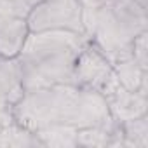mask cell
<instances>
[{
  "instance_id": "12",
  "label": "cell",
  "mask_w": 148,
  "mask_h": 148,
  "mask_svg": "<svg viewBox=\"0 0 148 148\" xmlns=\"http://www.w3.org/2000/svg\"><path fill=\"white\" fill-rule=\"evenodd\" d=\"M40 145L35 132L25 129L16 120L0 131V146H33Z\"/></svg>"
},
{
  "instance_id": "10",
  "label": "cell",
  "mask_w": 148,
  "mask_h": 148,
  "mask_svg": "<svg viewBox=\"0 0 148 148\" xmlns=\"http://www.w3.org/2000/svg\"><path fill=\"white\" fill-rule=\"evenodd\" d=\"M79 129L71 124H52L35 131V136L44 146H79Z\"/></svg>"
},
{
  "instance_id": "11",
  "label": "cell",
  "mask_w": 148,
  "mask_h": 148,
  "mask_svg": "<svg viewBox=\"0 0 148 148\" xmlns=\"http://www.w3.org/2000/svg\"><path fill=\"white\" fill-rule=\"evenodd\" d=\"M122 134H124V146H134V148H148V122L146 115H141L138 119H131L125 122H120Z\"/></svg>"
},
{
  "instance_id": "9",
  "label": "cell",
  "mask_w": 148,
  "mask_h": 148,
  "mask_svg": "<svg viewBox=\"0 0 148 148\" xmlns=\"http://www.w3.org/2000/svg\"><path fill=\"white\" fill-rule=\"evenodd\" d=\"M113 70L122 87L129 91H138L146 96V70L141 68L134 58H127L115 63Z\"/></svg>"
},
{
  "instance_id": "4",
  "label": "cell",
  "mask_w": 148,
  "mask_h": 148,
  "mask_svg": "<svg viewBox=\"0 0 148 148\" xmlns=\"http://www.w3.org/2000/svg\"><path fill=\"white\" fill-rule=\"evenodd\" d=\"M73 79L80 87H89L103 96H108L115 87L120 86L113 64L105 58V54L96 45H86L75 59Z\"/></svg>"
},
{
  "instance_id": "8",
  "label": "cell",
  "mask_w": 148,
  "mask_h": 148,
  "mask_svg": "<svg viewBox=\"0 0 148 148\" xmlns=\"http://www.w3.org/2000/svg\"><path fill=\"white\" fill-rule=\"evenodd\" d=\"M23 92L25 87L18 58L0 56V101L12 106L23 96Z\"/></svg>"
},
{
  "instance_id": "1",
  "label": "cell",
  "mask_w": 148,
  "mask_h": 148,
  "mask_svg": "<svg viewBox=\"0 0 148 148\" xmlns=\"http://www.w3.org/2000/svg\"><path fill=\"white\" fill-rule=\"evenodd\" d=\"M87 37L68 30L30 32L18 54L25 91L75 84L73 68Z\"/></svg>"
},
{
  "instance_id": "3",
  "label": "cell",
  "mask_w": 148,
  "mask_h": 148,
  "mask_svg": "<svg viewBox=\"0 0 148 148\" xmlns=\"http://www.w3.org/2000/svg\"><path fill=\"white\" fill-rule=\"evenodd\" d=\"M30 32L68 30L84 35L82 7L79 0H40L26 16Z\"/></svg>"
},
{
  "instance_id": "5",
  "label": "cell",
  "mask_w": 148,
  "mask_h": 148,
  "mask_svg": "<svg viewBox=\"0 0 148 148\" xmlns=\"http://www.w3.org/2000/svg\"><path fill=\"white\" fill-rule=\"evenodd\" d=\"M71 124L77 129L110 127V125L115 124V119L112 117L106 98L101 92H98L94 89H89V87H80Z\"/></svg>"
},
{
  "instance_id": "15",
  "label": "cell",
  "mask_w": 148,
  "mask_h": 148,
  "mask_svg": "<svg viewBox=\"0 0 148 148\" xmlns=\"http://www.w3.org/2000/svg\"><path fill=\"white\" fill-rule=\"evenodd\" d=\"M18 2H25V4H30V5L33 7L35 4H38V2H40V0H18Z\"/></svg>"
},
{
  "instance_id": "13",
  "label": "cell",
  "mask_w": 148,
  "mask_h": 148,
  "mask_svg": "<svg viewBox=\"0 0 148 148\" xmlns=\"http://www.w3.org/2000/svg\"><path fill=\"white\" fill-rule=\"evenodd\" d=\"M132 58L141 68L146 70V32L139 33L132 40Z\"/></svg>"
},
{
  "instance_id": "7",
  "label": "cell",
  "mask_w": 148,
  "mask_h": 148,
  "mask_svg": "<svg viewBox=\"0 0 148 148\" xmlns=\"http://www.w3.org/2000/svg\"><path fill=\"white\" fill-rule=\"evenodd\" d=\"M28 33L26 18L0 14V56L18 58Z\"/></svg>"
},
{
  "instance_id": "6",
  "label": "cell",
  "mask_w": 148,
  "mask_h": 148,
  "mask_svg": "<svg viewBox=\"0 0 148 148\" xmlns=\"http://www.w3.org/2000/svg\"><path fill=\"white\" fill-rule=\"evenodd\" d=\"M105 98H106L110 113L117 122H125V120L146 115V108H148L146 96L138 91H129L119 86Z\"/></svg>"
},
{
  "instance_id": "14",
  "label": "cell",
  "mask_w": 148,
  "mask_h": 148,
  "mask_svg": "<svg viewBox=\"0 0 148 148\" xmlns=\"http://www.w3.org/2000/svg\"><path fill=\"white\" fill-rule=\"evenodd\" d=\"M11 122H14V115H12L11 105L0 101V131H2L5 125H9Z\"/></svg>"
},
{
  "instance_id": "2",
  "label": "cell",
  "mask_w": 148,
  "mask_h": 148,
  "mask_svg": "<svg viewBox=\"0 0 148 148\" xmlns=\"http://www.w3.org/2000/svg\"><path fill=\"white\" fill-rule=\"evenodd\" d=\"M79 89L77 84H56L25 91L12 105L14 120L32 132L52 124H71Z\"/></svg>"
}]
</instances>
